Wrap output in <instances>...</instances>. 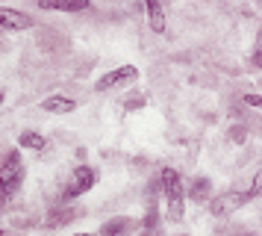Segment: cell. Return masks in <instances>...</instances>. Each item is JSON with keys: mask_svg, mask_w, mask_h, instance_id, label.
Here are the masks:
<instances>
[{"mask_svg": "<svg viewBox=\"0 0 262 236\" xmlns=\"http://www.w3.org/2000/svg\"><path fill=\"white\" fill-rule=\"evenodd\" d=\"M162 189H165L171 219L180 222L183 219V195H186V189H183V180H180V174L174 168H162Z\"/></svg>", "mask_w": 262, "mask_h": 236, "instance_id": "cell-1", "label": "cell"}, {"mask_svg": "<svg viewBox=\"0 0 262 236\" xmlns=\"http://www.w3.org/2000/svg\"><path fill=\"white\" fill-rule=\"evenodd\" d=\"M250 198H253V192H224V195L212 198L209 212H212L215 219H224V215H230V212H236L238 207H245Z\"/></svg>", "mask_w": 262, "mask_h": 236, "instance_id": "cell-2", "label": "cell"}, {"mask_svg": "<svg viewBox=\"0 0 262 236\" xmlns=\"http://www.w3.org/2000/svg\"><path fill=\"white\" fill-rule=\"evenodd\" d=\"M95 183H97V171L95 168H92V165H77V168H74L71 183H68V189H65V198H80V195L89 192Z\"/></svg>", "mask_w": 262, "mask_h": 236, "instance_id": "cell-3", "label": "cell"}, {"mask_svg": "<svg viewBox=\"0 0 262 236\" xmlns=\"http://www.w3.org/2000/svg\"><path fill=\"white\" fill-rule=\"evenodd\" d=\"M0 180H3V192H12L18 186V180H21V153L18 151L6 153V160L0 165Z\"/></svg>", "mask_w": 262, "mask_h": 236, "instance_id": "cell-4", "label": "cell"}, {"mask_svg": "<svg viewBox=\"0 0 262 236\" xmlns=\"http://www.w3.org/2000/svg\"><path fill=\"white\" fill-rule=\"evenodd\" d=\"M139 77V68L136 65H121V68L115 71H109L106 77H100V80L95 83V89L97 92H106V89H115V86H121V83H130Z\"/></svg>", "mask_w": 262, "mask_h": 236, "instance_id": "cell-5", "label": "cell"}, {"mask_svg": "<svg viewBox=\"0 0 262 236\" xmlns=\"http://www.w3.org/2000/svg\"><path fill=\"white\" fill-rule=\"evenodd\" d=\"M0 27L21 33V30H30L33 27V18L27 12H18V9H0Z\"/></svg>", "mask_w": 262, "mask_h": 236, "instance_id": "cell-6", "label": "cell"}, {"mask_svg": "<svg viewBox=\"0 0 262 236\" xmlns=\"http://www.w3.org/2000/svg\"><path fill=\"white\" fill-rule=\"evenodd\" d=\"M38 9H50V12H83L89 9L92 0H36Z\"/></svg>", "mask_w": 262, "mask_h": 236, "instance_id": "cell-7", "label": "cell"}, {"mask_svg": "<svg viewBox=\"0 0 262 236\" xmlns=\"http://www.w3.org/2000/svg\"><path fill=\"white\" fill-rule=\"evenodd\" d=\"M147 6V18H150V30L154 33H165V12H162V3L159 0H144Z\"/></svg>", "mask_w": 262, "mask_h": 236, "instance_id": "cell-8", "label": "cell"}, {"mask_svg": "<svg viewBox=\"0 0 262 236\" xmlns=\"http://www.w3.org/2000/svg\"><path fill=\"white\" fill-rule=\"evenodd\" d=\"M45 112H56V115H65V112H74L77 109V101L71 97H48L45 104H41Z\"/></svg>", "mask_w": 262, "mask_h": 236, "instance_id": "cell-9", "label": "cell"}, {"mask_svg": "<svg viewBox=\"0 0 262 236\" xmlns=\"http://www.w3.org/2000/svg\"><path fill=\"white\" fill-rule=\"evenodd\" d=\"M209 189H212V183H209L206 177H198V180L191 183V192H189V198H191V201H198V204H203V201L209 198Z\"/></svg>", "mask_w": 262, "mask_h": 236, "instance_id": "cell-10", "label": "cell"}, {"mask_svg": "<svg viewBox=\"0 0 262 236\" xmlns=\"http://www.w3.org/2000/svg\"><path fill=\"white\" fill-rule=\"evenodd\" d=\"M18 145L33 148V151H41V148H45V136L36 133V130H24V133H21V139H18Z\"/></svg>", "mask_w": 262, "mask_h": 236, "instance_id": "cell-11", "label": "cell"}, {"mask_svg": "<svg viewBox=\"0 0 262 236\" xmlns=\"http://www.w3.org/2000/svg\"><path fill=\"white\" fill-rule=\"evenodd\" d=\"M127 227H130V222H127V219H112V222H106L103 227H100V233L115 236V233H124Z\"/></svg>", "mask_w": 262, "mask_h": 236, "instance_id": "cell-12", "label": "cell"}, {"mask_svg": "<svg viewBox=\"0 0 262 236\" xmlns=\"http://www.w3.org/2000/svg\"><path fill=\"white\" fill-rule=\"evenodd\" d=\"M245 104H248V106H256V109H262V94H245Z\"/></svg>", "mask_w": 262, "mask_h": 236, "instance_id": "cell-13", "label": "cell"}, {"mask_svg": "<svg viewBox=\"0 0 262 236\" xmlns=\"http://www.w3.org/2000/svg\"><path fill=\"white\" fill-rule=\"evenodd\" d=\"M250 192H253V195H259V192H262V171L256 174V180H253V186H250Z\"/></svg>", "mask_w": 262, "mask_h": 236, "instance_id": "cell-14", "label": "cell"}, {"mask_svg": "<svg viewBox=\"0 0 262 236\" xmlns=\"http://www.w3.org/2000/svg\"><path fill=\"white\" fill-rule=\"evenodd\" d=\"M124 106H127V109H142V106H144V101H142V97H139V101H127Z\"/></svg>", "mask_w": 262, "mask_h": 236, "instance_id": "cell-15", "label": "cell"}, {"mask_svg": "<svg viewBox=\"0 0 262 236\" xmlns=\"http://www.w3.org/2000/svg\"><path fill=\"white\" fill-rule=\"evenodd\" d=\"M156 222H159V215L150 210V215H147V230H154V224H156Z\"/></svg>", "mask_w": 262, "mask_h": 236, "instance_id": "cell-16", "label": "cell"}, {"mask_svg": "<svg viewBox=\"0 0 262 236\" xmlns=\"http://www.w3.org/2000/svg\"><path fill=\"white\" fill-rule=\"evenodd\" d=\"M253 65H256V68H262V45H259V50L253 53Z\"/></svg>", "mask_w": 262, "mask_h": 236, "instance_id": "cell-17", "label": "cell"}, {"mask_svg": "<svg viewBox=\"0 0 262 236\" xmlns=\"http://www.w3.org/2000/svg\"><path fill=\"white\" fill-rule=\"evenodd\" d=\"M0 192H3V180H0Z\"/></svg>", "mask_w": 262, "mask_h": 236, "instance_id": "cell-18", "label": "cell"}, {"mask_svg": "<svg viewBox=\"0 0 262 236\" xmlns=\"http://www.w3.org/2000/svg\"><path fill=\"white\" fill-rule=\"evenodd\" d=\"M0 233H3V230H0Z\"/></svg>", "mask_w": 262, "mask_h": 236, "instance_id": "cell-19", "label": "cell"}, {"mask_svg": "<svg viewBox=\"0 0 262 236\" xmlns=\"http://www.w3.org/2000/svg\"><path fill=\"white\" fill-rule=\"evenodd\" d=\"M0 30H3V27H0Z\"/></svg>", "mask_w": 262, "mask_h": 236, "instance_id": "cell-20", "label": "cell"}]
</instances>
